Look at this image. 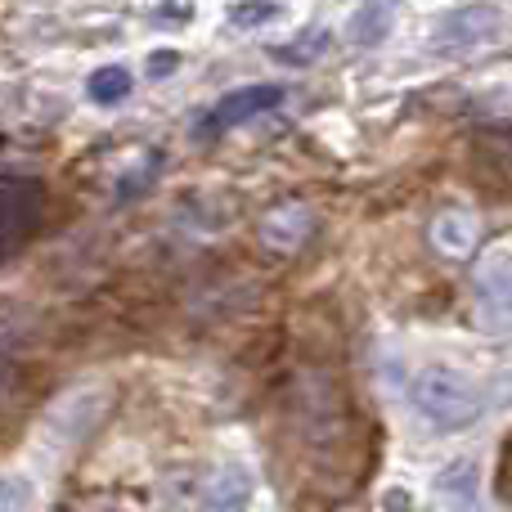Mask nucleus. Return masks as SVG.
<instances>
[{
  "label": "nucleus",
  "instance_id": "f257e3e1",
  "mask_svg": "<svg viewBox=\"0 0 512 512\" xmlns=\"http://www.w3.org/2000/svg\"><path fill=\"white\" fill-rule=\"evenodd\" d=\"M409 405L436 432H468L481 418L486 400H481L477 378H468L463 369H454V364H423L409 378Z\"/></svg>",
  "mask_w": 512,
  "mask_h": 512
},
{
  "label": "nucleus",
  "instance_id": "f03ea898",
  "mask_svg": "<svg viewBox=\"0 0 512 512\" xmlns=\"http://www.w3.org/2000/svg\"><path fill=\"white\" fill-rule=\"evenodd\" d=\"M41 207L45 189L32 176H0V256L32 239V230L41 225Z\"/></svg>",
  "mask_w": 512,
  "mask_h": 512
},
{
  "label": "nucleus",
  "instance_id": "7ed1b4c3",
  "mask_svg": "<svg viewBox=\"0 0 512 512\" xmlns=\"http://www.w3.org/2000/svg\"><path fill=\"white\" fill-rule=\"evenodd\" d=\"M279 104H283V86H274V81H256V86H239V90L221 95L212 108H207L203 122H198V135H203V140H212V135L234 131V126L252 122V117L270 113V108H279Z\"/></svg>",
  "mask_w": 512,
  "mask_h": 512
},
{
  "label": "nucleus",
  "instance_id": "20e7f679",
  "mask_svg": "<svg viewBox=\"0 0 512 512\" xmlns=\"http://www.w3.org/2000/svg\"><path fill=\"white\" fill-rule=\"evenodd\" d=\"M432 512H481V468L459 454L432 477Z\"/></svg>",
  "mask_w": 512,
  "mask_h": 512
},
{
  "label": "nucleus",
  "instance_id": "39448f33",
  "mask_svg": "<svg viewBox=\"0 0 512 512\" xmlns=\"http://www.w3.org/2000/svg\"><path fill=\"white\" fill-rule=\"evenodd\" d=\"M427 239H432V248L441 252L445 261H468V256H477V248H481V221L472 207L450 203L432 216Z\"/></svg>",
  "mask_w": 512,
  "mask_h": 512
},
{
  "label": "nucleus",
  "instance_id": "423d86ee",
  "mask_svg": "<svg viewBox=\"0 0 512 512\" xmlns=\"http://www.w3.org/2000/svg\"><path fill=\"white\" fill-rule=\"evenodd\" d=\"M310 234H315V207L310 203H279V207H270L261 221V243L283 256L306 248Z\"/></svg>",
  "mask_w": 512,
  "mask_h": 512
},
{
  "label": "nucleus",
  "instance_id": "0eeeda50",
  "mask_svg": "<svg viewBox=\"0 0 512 512\" xmlns=\"http://www.w3.org/2000/svg\"><path fill=\"white\" fill-rule=\"evenodd\" d=\"M252 490H256L252 468L248 463H239V459H230V463H216V472L207 477V486H203V499H207V508L212 512H243L248 508V499H252Z\"/></svg>",
  "mask_w": 512,
  "mask_h": 512
},
{
  "label": "nucleus",
  "instance_id": "6e6552de",
  "mask_svg": "<svg viewBox=\"0 0 512 512\" xmlns=\"http://www.w3.org/2000/svg\"><path fill=\"white\" fill-rule=\"evenodd\" d=\"M481 45V9H454V14L441 18L432 36V50L445 54V59H459V54L477 50Z\"/></svg>",
  "mask_w": 512,
  "mask_h": 512
},
{
  "label": "nucleus",
  "instance_id": "1a4fd4ad",
  "mask_svg": "<svg viewBox=\"0 0 512 512\" xmlns=\"http://www.w3.org/2000/svg\"><path fill=\"white\" fill-rule=\"evenodd\" d=\"M391 23H396V9L391 5H360L351 14V23H346V32H351V41L360 45V50H373V45L387 41Z\"/></svg>",
  "mask_w": 512,
  "mask_h": 512
},
{
  "label": "nucleus",
  "instance_id": "9d476101",
  "mask_svg": "<svg viewBox=\"0 0 512 512\" xmlns=\"http://www.w3.org/2000/svg\"><path fill=\"white\" fill-rule=\"evenodd\" d=\"M477 292H481V301H490V306H495L499 319L508 315V248H495L486 261H481Z\"/></svg>",
  "mask_w": 512,
  "mask_h": 512
},
{
  "label": "nucleus",
  "instance_id": "9b49d317",
  "mask_svg": "<svg viewBox=\"0 0 512 512\" xmlns=\"http://www.w3.org/2000/svg\"><path fill=\"white\" fill-rule=\"evenodd\" d=\"M131 86H135L131 68H122V63H104V68L90 72L86 95L95 99V104H122V99L131 95Z\"/></svg>",
  "mask_w": 512,
  "mask_h": 512
},
{
  "label": "nucleus",
  "instance_id": "f8f14e48",
  "mask_svg": "<svg viewBox=\"0 0 512 512\" xmlns=\"http://www.w3.org/2000/svg\"><path fill=\"white\" fill-rule=\"evenodd\" d=\"M0 512H36V486L23 472H5L0 477Z\"/></svg>",
  "mask_w": 512,
  "mask_h": 512
},
{
  "label": "nucleus",
  "instance_id": "ddd939ff",
  "mask_svg": "<svg viewBox=\"0 0 512 512\" xmlns=\"http://www.w3.org/2000/svg\"><path fill=\"white\" fill-rule=\"evenodd\" d=\"M324 45H328V32H324V27H310V36H306V41H301V36H297V41H292V45H283V50H274V54H279L283 63H310L319 50H324Z\"/></svg>",
  "mask_w": 512,
  "mask_h": 512
},
{
  "label": "nucleus",
  "instance_id": "4468645a",
  "mask_svg": "<svg viewBox=\"0 0 512 512\" xmlns=\"http://www.w3.org/2000/svg\"><path fill=\"white\" fill-rule=\"evenodd\" d=\"M279 14H283L279 5H230V23H234V27H243V32H252V27L274 23Z\"/></svg>",
  "mask_w": 512,
  "mask_h": 512
},
{
  "label": "nucleus",
  "instance_id": "2eb2a0df",
  "mask_svg": "<svg viewBox=\"0 0 512 512\" xmlns=\"http://www.w3.org/2000/svg\"><path fill=\"white\" fill-rule=\"evenodd\" d=\"M378 508L382 512H414V490L387 486V490H382V499H378Z\"/></svg>",
  "mask_w": 512,
  "mask_h": 512
},
{
  "label": "nucleus",
  "instance_id": "dca6fc26",
  "mask_svg": "<svg viewBox=\"0 0 512 512\" xmlns=\"http://www.w3.org/2000/svg\"><path fill=\"white\" fill-rule=\"evenodd\" d=\"M176 63H180L176 50H162V54H153V59H149V72H153V77H171V72H176Z\"/></svg>",
  "mask_w": 512,
  "mask_h": 512
},
{
  "label": "nucleus",
  "instance_id": "f3484780",
  "mask_svg": "<svg viewBox=\"0 0 512 512\" xmlns=\"http://www.w3.org/2000/svg\"><path fill=\"white\" fill-rule=\"evenodd\" d=\"M158 18H171V23H194L198 9H194V5H162Z\"/></svg>",
  "mask_w": 512,
  "mask_h": 512
},
{
  "label": "nucleus",
  "instance_id": "a211bd4d",
  "mask_svg": "<svg viewBox=\"0 0 512 512\" xmlns=\"http://www.w3.org/2000/svg\"><path fill=\"white\" fill-rule=\"evenodd\" d=\"M9 387H14V369H9V364H5V360H0V405H5Z\"/></svg>",
  "mask_w": 512,
  "mask_h": 512
},
{
  "label": "nucleus",
  "instance_id": "6ab92c4d",
  "mask_svg": "<svg viewBox=\"0 0 512 512\" xmlns=\"http://www.w3.org/2000/svg\"><path fill=\"white\" fill-rule=\"evenodd\" d=\"M77 512H131L126 504H104V499H99V504H81Z\"/></svg>",
  "mask_w": 512,
  "mask_h": 512
}]
</instances>
